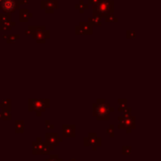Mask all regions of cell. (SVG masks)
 I'll use <instances>...</instances> for the list:
<instances>
[{"label": "cell", "mask_w": 161, "mask_h": 161, "mask_svg": "<svg viewBox=\"0 0 161 161\" xmlns=\"http://www.w3.org/2000/svg\"><path fill=\"white\" fill-rule=\"evenodd\" d=\"M114 12L113 0H99L95 6L92 7V14H97L100 17H105L107 14Z\"/></svg>", "instance_id": "obj_1"}, {"label": "cell", "mask_w": 161, "mask_h": 161, "mask_svg": "<svg viewBox=\"0 0 161 161\" xmlns=\"http://www.w3.org/2000/svg\"><path fill=\"white\" fill-rule=\"evenodd\" d=\"M25 5L23 0H1L0 1V10L4 13L12 15L14 12L20 9V6Z\"/></svg>", "instance_id": "obj_2"}, {"label": "cell", "mask_w": 161, "mask_h": 161, "mask_svg": "<svg viewBox=\"0 0 161 161\" xmlns=\"http://www.w3.org/2000/svg\"><path fill=\"white\" fill-rule=\"evenodd\" d=\"M31 37L38 44H44L50 38V31L46 29L44 25H33V33Z\"/></svg>", "instance_id": "obj_3"}, {"label": "cell", "mask_w": 161, "mask_h": 161, "mask_svg": "<svg viewBox=\"0 0 161 161\" xmlns=\"http://www.w3.org/2000/svg\"><path fill=\"white\" fill-rule=\"evenodd\" d=\"M41 9H44L45 12L48 14L54 13L55 10L59 9V1L58 0H41Z\"/></svg>", "instance_id": "obj_4"}, {"label": "cell", "mask_w": 161, "mask_h": 161, "mask_svg": "<svg viewBox=\"0 0 161 161\" xmlns=\"http://www.w3.org/2000/svg\"><path fill=\"white\" fill-rule=\"evenodd\" d=\"M93 27L88 22H80L78 25H75V35H91L93 32Z\"/></svg>", "instance_id": "obj_5"}, {"label": "cell", "mask_w": 161, "mask_h": 161, "mask_svg": "<svg viewBox=\"0 0 161 161\" xmlns=\"http://www.w3.org/2000/svg\"><path fill=\"white\" fill-rule=\"evenodd\" d=\"M33 17V13L28 12V8L19 9V21L21 23H27L28 19Z\"/></svg>", "instance_id": "obj_6"}, {"label": "cell", "mask_w": 161, "mask_h": 161, "mask_svg": "<svg viewBox=\"0 0 161 161\" xmlns=\"http://www.w3.org/2000/svg\"><path fill=\"white\" fill-rule=\"evenodd\" d=\"M0 24L10 25V27H15L16 25V24L12 22V15L4 12H0Z\"/></svg>", "instance_id": "obj_7"}, {"label": "cell", "mask_w": 161, "mask_h": 161, "mask_svg": "<svg viewBox=\"0 0 161 161\" xmlns=\"http://www.w3.org/2000/svg\"><path fill=\"white\" fill-rule=\"evenodd\" d=\"M88 23H89L91 27H101L102 25V17H100L97 14H92L91 17H89L88 19Z\"/></svg>", "instance_id": "obj_8"}, {"label": "cell", "mask_w": 161, "mask_h": 161, "mask_svg": "<svg viewBox=\"0 0 161 161\" xmlns=\"http://www.w3.org/2000/svg\"><path fill=\"white\" fill-rule=\"evenodd\" d=\"M75 8L76 9H78V12H79V13H84V12L86 9H89V5L88 4H86L83 0H80V1L78 2V4H75Z\"/></svg>", "instance_id": "obj_9"}, {"label": "cell", "mask_w": 161, "mask_h": 161, "mask_svg": "<svg viewBox=\"0 0 161 161\" xmlns=\"http://www.w3.org/2000/svg\"><path fill=\"white\" fill-rule=\"evenodd\" d=\"M107 108L106 106L104 105H101L97 107V114L98 116H101V117H104V116H107Z\"/></svg>", "instance_id": "obj_10"}, {"label": "cell", "mask_w": 161, "mask_h": 161, "mask_svg": "<svg viewBox=\"0 0 161 161\" xmlns=\"http://www.w3.org/2000/svg\"><path fill=\"white\" fill-rule=\"evenodd\" d=\"M105 21L107 23H117L119 22V18L116 17L113 13H110L105 16Z\"/></svg>", "instance_id": "obj_11"}, {"label": "cell", "mask_w": 161, "mask_h": 161, "mask_svg": "<svg viewBox=\"0 0 161 161\" xmlns=\"http://www.w3.org/2000/svg\"><path fill=\"white\" fill-rule=\"evenodd\" d=\"M20 39V35L19 34H10L8 36L7 38V43L8 44H13L15 41H17Z\"/></svg>", "instance_id": "obj_12"}, {"label": "cell", "mask_w": 161, "mask_h": 161, "mask_svg": "<svg viewBox=\"0 0 161 161\" xmlns=\"http://www.w3.org/2000/svg\"><path fill=\"white\" fill-rule=\"evenodd\" d=\"M126 38L128 40H134L136 38V32L134 30H127L126 31Z\"/></svg>", "instance_id": "obj_13"}, {"label": "cell", "mask_w": 161, "mask_h": 161, "mask_svg": "<svg viewBox=\"0 0 161 161\" xmlns=\"http://www.w3.org/2000/svg\"><path fill=\"white\" fill-rule=\"evenodd\" d=\"M12 28L10 25H1L0 24V30L1 31H9V30H12Z\"/></svg>", "instance_id": "obj_14"}, {"label": "cell", "mask_w": 161, "mask_h": 161, "mask_svg": "<svg viewBox=\"0 0 161 161\" xmlns=\"http://www.w3.org/2000/svg\"><path fill=\"white\" fill-rule=\"evenodd\" d=\"M98 1H99V0H88V5H91V6H95V5L98 3Z\"/></svg>", "instance_id": "obj_15"}, {"label": "cell", "mask_w": 161, "mask_h": 161, "mask_svg": "<svg viewBox=\"0 0 161 161\" xmlns=\"http://www.w3.org/2000/svg\"><path fill=\"white\" fill-rule=\"evenodd\" d=\"M2 38H3L4 40H7V38H8V36H7L6 34H4V35L2 36Z\"/></svg>", "instance_id": "obj_16"}, {"label": "cell", "mask_w": 161, "mask_h": 161, "mask_svg": "<svg viewBox=\"0 0 161 161\" xmlns=\"http://www.w3.org/2000/svg\"><path fill=\"white\" fill-rule=\"evenodd\" d=\"M25 4H28V0H23Z\"/></svg>", "instance_id": "obj_17"}]
</instances>
